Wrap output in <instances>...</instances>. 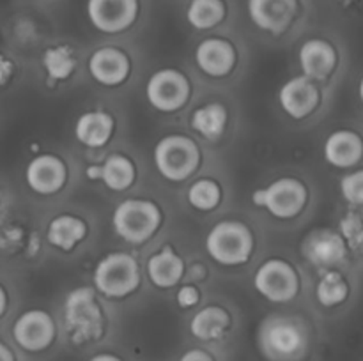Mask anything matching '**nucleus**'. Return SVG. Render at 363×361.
<instances>
[{"label":"nucleus","instance_id":"2f4dec72","mask_svg":"<svg viewBox=\"0 0 363 361\" xmlns=\"http://www.w3.org/2000/svg\"><path fill=\"white\" fill-rule=\"evenodd\" d=\"M177 303L183 308H191L199 303V290L194 285L181 287L177 292Z\"/></svg>","mask_w":363,"mask_h":361},{"label":"nucleus","instance_id":"6ab92c4d","mask_svg":"<svg viewBox=\"0 0 363 361\" xmlns=\"http://www.w3.org/2000/svg\"><path fill=\"white\" fill-rule=\"evenodd\" d=\"M362 138L353 131L340 130L326 138L325 158L330 165L337 168H350L357 165L362 158Z\"/></svg>","mask_w":363,"mask_h":361},{"label":"nucleus","instance_id":"7c9ffc66","mask_svg":"<svg viewBox=\"0 0 363 361\" xmlns=\"http://www.w3.org/2000/svg\"><path fill=\"white\" fill-rule=\"evenodd\" d=\"M340 232H342V239L350 243V246L358 248L362 243V219L358 214H347L344 216L340 222Z\"/></svg>","mask_w":363,"mask_h":361},{"label":"nucleus","instance_id":"0eeeda50","mask_svg":"<svg viewBox=\"0 0 363 361\" xmlns=\"http://www.w3.org/2000/svg\"><path fill=\"white\" fill-rule=\"evenodd\" d=\"M254 285L261 296L273 303H287L300 289L298 273L289 262L280 258H269L262 262L254 276Z\"/></svg>","mask_w":363,"mask_h":361},{"label":"nucleus","instance_id":"f03ea898","mask_svg":"<svg viewBox=\"0 0 363 361\" xmlns=\"http://www.w3.org/2000/svg\"><path fill=\"white\" fill-rule=\"evenodd\" d=\"M206 250L218 264H245L254 250V236L245 223L223 219L209 230L206 237Z\"/></svg>","mask_w":363,"mask_h":361},{"label":"nucleus","instance_id":"cd10ccee","mask_svg":"<svg viewBox=\"0 0 363 361\" xmlns=\"http://www.w3.org/2000/svg\"><path fill=\"white\" fill-rule=\"evenodd\" d=\"M222 200V190L211 179H199L188 190V202L199 211H213Z\"/></svg>","mask_w":363,"mask_h":361},{"label":"nucleus","instance_id":"9d476101","mask_svg":"<svg viewBox=\"0 0 363 361\" xmlns=\"http://www.w3.org/2000/svg\"><path fill=\"white\" fill-rule=\"evenodd\" d=\"M261 342L272 356L293 357L305 349V333L287 317H273L262 324Z\"/></svg>","mask_w":363,"mask_h":361},{"label":"nucleus","instance_id":"ddd939ff","mask_svg":"<svg viewBox=\"0 0 363 361\" xmlns=\"http://www.w3.org/2000/svg\"><path fill=\"white\" fill-rule=\"evenodd\" d=\"M25 179L32 191L39 195H53L62 190L67 179L66 165L53 154L35 156L25 170Z\"/></svg>","mask_w":363,"mask_h":361},{"label":"nucleus","instance_id":"dca6fc26","mask_svg":"<svg viewBox=\"0 0 363 361\" xmlns=\"http://www.w3.org/2000/svg\"><path fill=\"white\" fill-rule=\"evenodd\" d=\"M89 71L92 78L106 87H116L126 80L130 73V60L121 50L112 48H99L89 59Z\"/></svg>","mask_w":363,"mask_h":361},{"label":"nucleus","instance_id":"393cba45","mask_svg":"<svg viewBox=\"0 0 363 361\" xmlns=\"http://www.w3.org/2000/svg\"><path fill=\"white\" fill-rule=\"evenodd\" d=\"M227 124V112L218 103H209L195 110L191 115V127L209 140H216Z\"/></svg>","mask_w":363,"mask_h":361},{"label":"nucleus","instance_id":"c85d7f7f","mask_svg":"<svg viewBox=\"0 0 363 361\" xmlns=\"http://www.w3.org/2000/svg\"><path fill=\"white\" fill-rule=\"evenodd\" d=\"M43 64H45L48 76L53 80H64L74 69V59L66 46H55V48L46 50Z\"/></svg>","mask_w":363,"mask_h":361},{"label":"nucleus","instance_id":"f704fd0d","mask_svg":"<svg viewBox=\"0 0 363 361\" xmlns=\"http://www.w3.org/2000/svg\"><path fill=\"white\" fill-rule=\"evenodd\" d=\"M0 361H16L13 350H11L4 342H0Z\"/></svg>","mask_w":363,"mask_h":361},{"label":"nucleus","instance_id":"5701e85b","mask_svg":"<svg viewBox=\"0 0 363 361\" xmlns=\"http://www.w3.org/2000/svg\"><path fill=\"white\" fill-rule=\"evenodd\" d=\"M230 326V317L223 308L206 306L199 310L190 321V331L202 342H213L225 335Z\"/></svg>","mask_w":363,"mask_h":361},{"label":"nucleus","instance_id":"72a5a7b5","mask_svg":"<svg viewBox=\"0 0 363 361\" xmlns=\"http://www.w3.org/2000/svg\"><path fill=\"white\" fill-rule=\"evenodd\" d=\"M9 74H11V64L7 62L4 57H0V84H4V81L7 80Z\"/></svg>","mask_w":363,"mask_h":361},{"label":"nucleus","instance_id":"473e14b6","mask_svg":"<svg viewBox=\"0 0 363 361\" xmlns=\"http://www.w3.org/2000/svg\"><path fill=\"white\" fill-rule=\"evenodd\" d=\"M179 361H215V357L202 349H190L179 357Z\"/></svg>","mask_w":363,"mask_h":361},{"label":"nucleus","instance_id":"bb28decb","mask_svg":"<svg viewBox=\"0 0 363 361\" xmlns=\"http://www.w3.org/2000/svg\"><path fill=\"white\" fill-rule=\"evenodd\" d=\"M350 287L342 275L337 271H328L321 276L315 287V296L323 306H337L347 297Z\"/></svg>","mask_w":363,"mask_h":361},{"label":"nucleus","instance_id":"4468645a","mask_svg":"<svg viewBox=\"0 0 363 361\" xmlns=\"http://www.w3.org/2000/svg\"><path fill=\"white\" fill-rule=\"evenodd\" d=\"M305 258L318 268H332L346 257V241L330 229L312 230L301 244Z\"/></svg>","mask_w":363,"mask_h":361},{"label":"nucleus","instance_id":"f8f14e48","mask_svg":"<svg viewBox=\"0 0 363 361\" xmlns=\"http://www.w3.org/2000/svg\"><path fill=\"white\" fill-rule=\"evenodd\" d=\"M248 16L257 28L282 34L293 23L298 11L296 0H248Z\"/></svg>","mask_w":363,"mask_h":361},{"label":"nucleus","instance_id":"9b49d317","mask_svg":"<svg viewBox=\"0 0 363 361\" xmlns=\"http://www.w3.org/2000/svg\"><path fill=\"white\" fill-rule=\"evenodd\" d=\"M138 0H87V16L92 27L105 34H117L135 23Z\"/></svg>","mask_w":363,"mask_h":361},{"label":"nucleus","instance_id":"e433bc0d","mask_svg":"<svg viewBox=\"0 0 363 361\" xmlns=\"http://www.w3.org/2000/svg\"><path fill=\"white\" fill-rule=\"evenodd\" d=\"M6 304H7V297H6V292H4V289L0 287V317H2V314L6 311Z\"/></svg>","mask_w":363,"mask_h":361},{"label":"nucleus","instance_id":"39448f33","mask_svg":"<svg viewBox=\"0 0 363 361\" xmlns=\"http://www.w3.org/2000/svg\"><path fill=\"white\" fill-rule=\"evenodd\" d=\"M140 283V269L131 255L117 251L99 260L94 269V285L108 297H124Z\"/></svg>","mask_w":363,"mask_h":361},{"label":"nucleus","instance_id":"b1692460","mask_svg":"<svg viewBox=\"0 0 363 361\" xmlns=\"http://www.w3.org/2000/svg\"><path fill=\"white\" fill-rule=\"evenodd\" d=\"M87 234V227L80 218L71 214H60L48 225V243L62 251H71Z\"/></svg>","mask_w":363,"mask_h":361},{"label":"nucleus","instance_id":"423d86ee","mask_svg":"<svg viewBox=\"0 0 363 361\" xmlns=\"http://www.w3.org/2000/svg\"><path fill=\"white\" fill-rule=\"evenodd\" d=\"M252 202L259 207H264L275 218L289 219L303 211L307 204V188L301 180L282 177L268 188L255 191L252 195Z\"/></svg>","mask_w":363,"mask_h":361},{"label":"nucleus","instance_id":"4be33fe9","mask_svg":"<svg viewBox=\"0 0 363 361\" xmlns=\"http://www.w3.org/2000/svg\"><path fill=\"white\" fill-rule=\"evenodd\" d=\"M113 131V119L106 112H87L78 117L74 134L80 144L87 147H103Z\"/></svg>","mask_w":363,"mask_h":361},{"label":"nucleus","instance_id":"7ed1b4c3","mask_svg":"<svg viewBox=\"0 0 363 361\" xmlns=\"http://www.w3.org/2000/svg\"><path fill=\"white\" fill-rule=\"evenodd\" d=\"M113 230L126 243L142 244L158 230L162 212L149 200H124L113 211Z\"/></svg>","mask_w":363,"mask_h":361},{"label":"nucleus","instance_id":"f3484780","mask_svg":"<svg viewBox=\"0 0 363 361\" xmlns=\"http://www.w3.org/2000/svg\"><path fill=\"white\" fill-rule=\"evenodd\" d=\"M197 66L209 76H225L233 71L236 62V52L229 41L220 38H209L195 50Z\"/></svg>","mask_w":363,"mask_h":361},{"label":"nucleus","instance_id":"c756f323","mask_svg":"<svg viewBox=\"0 0 363 361\" xmlns=\"http://www.w3.org/2000/svg\"><path fill=\"white\" fill-rule=\"evenodd\" d=\"M340 191H342V197L346 198L350 204L360 205L363 202V172L357 170V172L350 173L342 179L340 183Z\"/></svg>","mask_w":363,"mask_h":361},{"label":"nucleus","instance_id":"a211bd4d","mask_svg":"<svg viewBox=\"0 0 363 361\" xmlns=\"http://www.w3.org/2000/svg\"><path fill=\"white\" fill-rule=\"evenodd\" d=\"M300 66L303 76L311 80H325L333 71L337 55L333 46L325 39H308L300 48Z\"/></svg>","mask_w":363,"mask_h":361},{"label":"nucleus","instance_id":"6e6552de","mask_svg":"<svg viewBox=\"0 0 363 361\" xmlns=\"http://www.w3.org/2000/svg\"><path fill=\"white\" fill-rule=\"evenodd\" d=\"M145 96L160 112H176L190 98V84L186 76L176 69L156 71L149 78Z\"/></svg>","mask_w":363,"mask_h":361},{"label":"nucleus","instance_id":"c9c22d12","mask_svg":"<svg viewBox=\"0 0 363 361\" xmlns=\"http://www.w3.org/2000/svg\"><path fill=\"white\" fill-rule=\"evenodd\" d=\"M89 361H123L119 356H116V354H108V353H101V354H96V356H92Z\"/></svg>","mask_w":363,"mask_h":361},{"label":"nucleus","instance_id":"f257e3e1","mask_svg":"<svg viewBox=\"0 0 363 361\" xmlns=\"http://www.w3.org/2000/svg\"><path fill=\"white\" fill-rule=\"evenodd\" d=\"M64 321L71 338L77 343L99 338L105 328V319L91 287H78L64 299Z\"/></svg>","mask_w":363,"mask_h":361},{"label":"nucleus","instance_id":"20e7f679","mask_svg":"<svg viewBox=\"0 0 363 361\" xmlns=\"http://www.w3.org/2000/svg\"><path fill=\"white\" fill-rule=\"evenodd\" d=\"M201 161L197 144L184 134H169L155 149V165L165 179L179 183L188 179Z\"/></svg>","mask_w":363,"mask_h":361},{"label":"nucleus","instance_id":"a878e982","mask_svg":"<svg viewBox=\"0 0 363 361\" xmlns=\"http://www.w3.org/2000/svg\"><path fill=\"white\" fill-rule=\"evenodd\" d=\"M225 16V6L222 0H190L186 9V20L197 30H208L216 27Z\"/></svg>","mask_w":363,"mask_h":361},{"label":"nucleus","instance_id":"aec40b11","mask_svg":"<svg viewBox=\"0 0 363 361\" xmlns=\"http://www.w3.org/2000/svg\"><path fill=\"white\" fill-rule=\"evenodd\" d=\"M89 179H101L106 188L113 191H124L133 184L135 166L126 156L113 154L105 159L101 166H89Z\"/></svg>","mask_w":363,"mask_h":361},{"label":"nucleus","instance_id":"1a4fd4ad","mask_svg":"<svg viewBox=\"0 0 363 361\" xmlns=\"http://www.w3.org/2000/svg\"><path fill=\"white\" fill-rule=\"evenodd\" d=\"M55 322L45 310H27L14 321L13 338L18 345L28 353L46 350L55 340Z\"/></svg>","mask_w":363,"mask_h":361},{"label":"nucleus","instance_id":"2eb2a0df","mask_svg":"<svg viewBox=\"0 0 363 361\" xmlns=\"http://www.w3.org/2000/svg\"><path fill=\"white\" fill-rule=\"evenodd\" d=\"M279 101L287 115H291L293 119H303L308 113L314 112L315 106H318V87L307 76L291 78L280 88Z\"/></svg>","mask_w":363,"mask_h":361},{"label":"nucleus","instance_id":"412c9836","mask_svg":"<svg viewBox=\"0 0 363 361\" xmlns=\"http://www.w3.org/2000/svg\"><path fill=\"white\" fill-rule=\"evenodd\" d=\"M147 275L160 289H170L177 285L184 275V262L176 251L163 248L147 260Z\"/></svg>","mask_w":363,"mask_h":361}]
</instances>
